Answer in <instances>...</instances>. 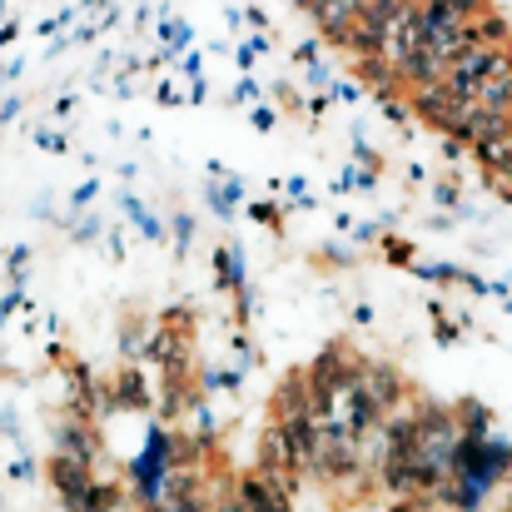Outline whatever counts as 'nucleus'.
<instances>
[{"instance_id":"nucleus-2","label":"nucleus","mask_w":512,"mask_h":512,"mask_svg":"<svg viewBox=\"0 0 512 512\" xmlns=\"http://www.w3.org/2000/svg\"><path fill=\"white\" fill-rule=\"evenodd\" d=\"M498 179H503V189L512 194V150L503 155V160H498Z\"/></svg>"},{"instance_id":"nucleus-1","label":"nucleus","mask_w":512,"mask_h":512,"mask_svg":"<svg viewBox=\"0 0 512 512\" xmlns=\"http://www.w3.org/2000/svg\"><path fill=\"white\" fill-rule=\"evenodd\" d=\"M309 10L319 15V25L329 30V35H348L353 25H358V15H363V0H309Z\"/></svg>"}]
</instances>
